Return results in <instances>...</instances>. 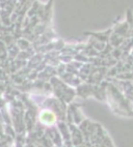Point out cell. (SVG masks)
<instances>
[{
  "label": "cell",
  "instance_id": "obj_1",
  "mask_svg": "<svg viewBox=\"0 0 133 147\" xmlns=\"http://www.w3.org/2000/svg\"><path fill=\"white\" fill-rule=\"evenodd\" d=\"M41 120L46 124H51L55 121V116L51 113V112H49V111H44L41 114Z\"/></svg>",
  "mask_w": 133,
  "mask_h": 147
}]
</instances>
